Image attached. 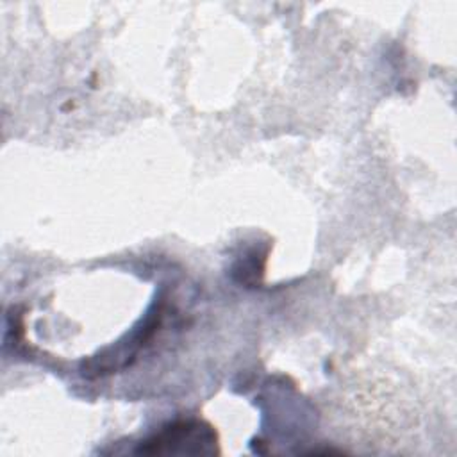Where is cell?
Wrapping results in <instances>:
<instances>
[{"mask_svg":"<svg viewBox=\"0 0 457 457\" xmlns=\"http://www.w3.org/2000/svg\"><path fill=\"white\" fill-rule=\"evenodd\" d=\"M216 437L209 425L202 421H179L166 427L155 437L141 443L137 453H209L207 446Z\"/></svg>","mask_w":457,"mask_h":457,"instance_id":"cell-1","label":"cell"}]
</instances>
